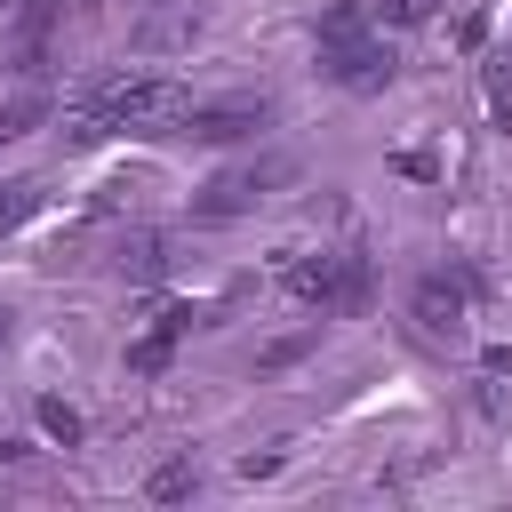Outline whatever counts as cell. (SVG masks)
Returning <instances> with one entry per match:
<instances>
[{"mask_svg": "<svg viewBox=\"0 0 512 512\" xmlns=\"http://www.w3.org/2000/svg\"><path fill=\"white\" fill-rule=\"evenodd\" d=\"M40 112H48V96H40V88H32V96H16V104H0V136H24Z\"/></svg>", "mask_w": 512, "mask_h": 512, "instance_id": "obj_15", "label": "cell"}, {"mask_svg": "<svg viewBox=\"0 0 512 512\" xmlns=\"http://www.w3.org/2000/svg\"><path fill=\"white\" fill-rule=\"evenodd\" d=\"M88 112H96L104 128H176V120L192 112V88L168 80V72H128V80H104V88L88 96Z\"/></svg>", "mask_w": 512, "mask_h": 512, "instance_id": "obj_2", "label": "cell"}, {"mask_svg": "<svg viewBox=\"0 0 512 512\" xmlns=\"http://www.w3.org/2000/svg\"><path fill=\"white\" fill-rule=\"evenodd\" d=\"M40 200H48L40 176H8V184H0V232H16L24 216H40Z\"/></svg>", "mask_w": 512, "mask_h": 512, "instance_id": "obj_13", "label": "cell"}, {"mask_svg": "<svg viewBox=\"0 0 512 512\" xmlns=\"http://www.w3.org/2000/svg\"><path fill=\"white\" fill-rule=\"evenodd\" d=\"M8 336H16V312H8V304H0V344H8Z\"/></svg>", "mask_w": 512, "mask_h": 512, "instance_id": "obj_20", "label": "cell"}, {"mask_svg": "<svg viewBox=\"0 0 512 512\" xmlns=\"http://www.w3.org/2000/svg\"><path fill=\"white\" fill-rule=\"evenodd\" d=\"M264 472H280V448H248L240 456V480H264Z\"/></svg>", "mask_w": 512, "mask_h": 512, "instance_id": "obj_17", "label": "cell"}, {"mask_svg": "<svg viewBox=\"0 0 512 512\" xmlns=\"http://www.w3.org/2000/svg\"><path fill=\"white\" fill-rule=\"evenodd\" d=\"M56 8H64V0H24V24H16V72H40V64H48Z\"/></svg>", "mask_w": 512, "mask_h": 512, "instance_id": "obj_8", "label": "cell"}, {"mask_svg": "<svg viewBox=\"0 0 512 512\" xmlns=\"http://www.w3.org/2000/svg\"><path fill=\"white\" fill-rule=\"evenodd\" d=\"M432 8H440V0H376V24H392V32H416V24H432Z\"/></svg>", "mask_w": 512, "mask_h": 512, "instance_id": "obj_14", "label": "cell"}, {"mask_svg": "<svg viewBox=\"0 0 512 512\" xmlns=\"http://www.w3.org/2000/svg\"><path fill=\"white\" fill-rule=\"evenodd\" d=\"M360 32H376V8H368V0H336V8L312 24L320 48H344V40H360Z\"/></svg>", "mask_w": 512, "mask_h": 512, "instance_id": "obj_10", "label": "cell"}, {"mask_svg": "<svg viewBox=\"0 0 512 512\" xmlns=\"http://www.w3.org/2000/svg\"><path fill=\"white\" fill-rule=\"evenodd\" d=\"M392 168H400V176H424V184H432V176H440V160H432V152H424V144H408V152H392Z\"/></svg>", "mask_w": 512, "mask_h": 512, "instance_id": "obj_16", "label": "cell"}, {"mask_svg": "<svg viewBox=\"0 0 512 512\" xmlns=\"http://www.w3.org/2000/svg\"><path fill=\"white\" fill-rule=\"evenodd\" d=\"M120 272H128V280H160V272H168V232H152V224L128 232V240H120Z\"/></svg>", "mask_w": 512, "mask_h": 512, "instance_id": "obj_11", "label": "cell"}, {"mask_svg": "<svg viewBox=\"0 0 512 512\" xmlns=\"http://www.w3.org/2000/svg\"><path fill=\"white\" fill-rule=\"evenodd\" d=\"M304 344H312V336H280V344H272V352H264V368H288V360H296V352H304Z\"/></svg>", "mask_w": 512, "mask_h": 512, "instance_id": "obj_18", "label": "cell"}, {"mask_svg": "<svg viewBox=\"0 0 512 512\" xmlns=\"http://www.w3.org/2000/svg\"><path fill=\"white\" fill-rule=\"evenodd\" d=\"M32 424H40L56 448H80V432H88V424H80V408H72V400H56V392H40V400H32Z\"/></svg>", "mask_w": 512, "mask_h": 512, "instance_id": "obj_12", "label": "cell"}, {"mask_svg": "<svg viewBox=\"0 0 512 512\" xmlns=\"http://www.w3.org/2000/svg\"><path fill=\"white\" fill-rule=\"evenodd\" d=\"M280 280H288V296L312 304V312H360L368 288H376V272H368V256H360L352 240H344V248H296V256H280Z\"/></svg>", "mask_w": 512, "mask_h": 512, "instance_id": "obj_1", "label": "cell"}, {"mask_svg": "<svg viewBox=\"0 0 512 512\" xmlns=\"http://www.w3.org/2000/svg\"><path fill=\"white\" fill-rule=\"evenodd\" d=\"M488 376H512V344H488V360H480Z\"/></svg>", "mask_w": 512, "mask_h": 512, "instance_id": "obj_19", "label": "cell"}, {"mask_svg": "<svg viewBox=\"0 0 512 512\" xmlns=\"http://www.w3.org/2000/svg\"><path fill=\"white\" fill-rule=\"evenodd\" d=\"M320 72H328L344 96H376V88H392L400 56L384 48V32H360V40H344V48H320Z\"/></svg>", "mask_w": 512, "mask_h": 512, "instance_id": "obj_4", "label": "cell"}, {"mask_svg": "<svg viewBox=\"0 0 512 512\" xmlns=\"http://www.w3.org/2000/svg\"><path fill=\"white\" fill-rule=\"evenodd\" d=\"M256 128H272V104H264V96L192 104V112L176 120V136H192V144H240V136H256Z\"/></svg>", "mask_w": 512, "mask_h": 512, "instance_id": "obj_5", "label": "cell"}, {"mask_svg": "<svg viewBox=\"0 0 512 512\" xmlns=\"http://www.w3.org/2000/svg\"><path fill=\"white\" fill-rule=\"evenodd\" d=\"M288 176V160H256V168H224L208 192H200V224H224V216H240V208H256L272 184Z\"/></svg>", "mask_w": 512, "mask_h": 512, "instance_id": "obj_6", "label": "cell"}, {"mask_svg": "<svg viewBox=\"0 0 512 512\" xmlns=\"http://www.w3.org/2000/svg\"><path fill=\"white\" fill-rule=\"evenodd\" d=\"M184 328H192L184 304H152V328L128 344V368H136V376H160V368L176 360V336H184Z\"/></svg>", "mask_w": 512, "mask_h": 512, "instance_id": "obj_7", "label": "cell"}, {"mask_svg": "<svg viewBox=\"0 0 512 512\" xmlns=\"http://www.w3.org/2000/svg\"><path fill=\"white\" fill-rule=\"evenodd\" d=\"M472 296H480V272H416V288H408V320H416L424 336H464Z\"/></svg>", "mask_w": 512, "mask_h": 512, "instance_id": "obj_3", "label": "cell"}, {"mask_svg": "<svg viewBox=\"0 0 512 512\" xmlns=\"http://www.w3.org/2000/svg\"><path fill=\"white\" fill-rule=\"evenodd\" d=\"M144 496H152V504H184V496H200V464H192V456H160V464L144 472Z\"/></svg>", "mask_w": 512, "mask_h": 512, "instance_id": "obj_9", "label": "cell"}]
</instances>
